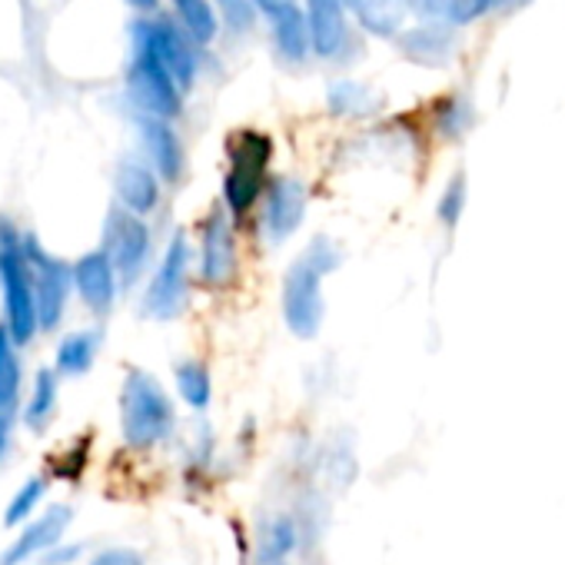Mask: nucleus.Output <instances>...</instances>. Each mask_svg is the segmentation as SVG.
I'll return each mask as SVG.
<instances>
[{"label": "nucleus", "mask_w": 565, "mask_h": 565, "mask_svg": "<svg viewBox=\"0 0 565 565\" xmlns=\"http://www.w3.org/2000/svg\"><path fill=\"white\" fill-rule=\"evenodd\" d=\"M340 263H343L340 246L327 236H317L287 266V276H282V320H287V330L297 340H313L323 330V317H327L323 282L340 269Z\"/></svg>", "instance_id": "f257e3e1"}, {"label": "nucleus", "mask_w": 565, "mask_h": 565, "mask_svg": "<svg viewBox=\"0 0 565 565\" xmlns=\"http://www.w3.org/2000/svg\"><path fill=\"white\" fill-rule=\"evenodd\" d=\"M177 413L163 386L143 373L130 370L120 390V429L130 449H153L170 439Z\"/></svg>", "instance_id": "f03ea898"}, {"label": "nucleus", "mask_w": 565, "mask_h": 565, "mask_svg": "<svg viewBox=\"0 0 565 565\" xmlns=\"http://www.w3.org/2000/svg\"><path fill=\"white\" fill-rule=\"evenodd\" d=\"M31 269L34 266H31L28 239H21V233L8 220H0V287H4L8 330L18 347L28 343L41 327Z\"/></svg>", "instance_id": "7ed1b4c3"}, {"label": "nucleus", "mask_w": 565, "mask_h": 565, "mask_svg": "<svg viewBox=\"0 0 565 565\" xmlns=\"http://www.w3.org/2000/svg\"><path fill=\"white\" fill-rule=\"evenodd\" d=\"M226 177H223V206L233 216H246L266 193L273 137L263 130H236L226 143Z\"/></svg>", "instance_id": "20e7f679"}, {"label": "nucleus", "mask_w": 565, "mask_h": 565, "mask_svg": "<svg viewBox=\"0 0 565 565\" xmlns=\"http://www.w3.org/2000/svg\"><path fill=\"white\" fill-rule=\"evenodd\" d=\"M127 87H130L134 104L147 117L173 120L183 110V94L186 90L177 84V77L170 74V67L143 41H134V61H130Z\"/></svg>", "instance_id": "39448f33"}, {"label": "nucleus", "mask_w": 565, "mask_h": 565, "mask_svg": "<svg viewBox=\"0 0 565 565\" xmlns=\"http://www.w3.org/2000/svg\"><path fill=\"white\" fill-rule=\"evenodd\" d=\"M186 290H190V243L183 233H177L150 279V287H147V297H143V310L167 323L173 317L183 313L186 307Z\"/></svg>", "instance_id": "423d86ee"}, {"label": "nucleus", "mask_w": 565, "mask_h": 565, "mask_svg": "<svg viewBox=\"0 0 565 565\" xmlns=\"http://www.w3.org/2000/svg\"><path fill=\"white\" fill-rule=\"evenodd\" d=\"M307 206H310V193L307 183L290 177V173H279L269 177L266 193H263V213H259V226L269 246H282L287 243L307 220Z\"/></svg>", "instance_id": "0eeeda50"}, {"label": "nucleus", "mask_w": 565, "mask_h": 565, "mask_svg": "<svg viewBox=\"0 0 565 565\" xmlns=\"http://www.w3.org/2000/svg\"><path fill=\"white\" fill-rule=\"evenodd\" d=\"M239 269V249L233 233V213L226 206L210 210L200 230V279L206 287H230Z\"/></svg>", "instance_id": "6e6552de"}, {"label": "nucleus", "mask_w": 565, "mask_h": 565, "mask_svg": "<svg viewBox=\"0 0 565 565\" xmlns=\"http://www.w3.org/2000/svg\"><path fill=\"white\" fill-rule=\"evenodd\" d=\"M134 41H143V44L170 67V74L177 77V84H180L183 90L193 87L196 71H200V57H196V47H200V44H196L183 28H177V24L167 21V18L140 21V24L134 28Z\"/></svg>", "instance_id": "1a4fd4ad"}, {"label": "nucleus", "mask_w": 565, "mask_h": 565, "mask_svg": "<svg viewBox=\"0 0 565 565\" xmlns=\"http://www.w3.org/2000/svg\"><path fill=\"white\" fill-rule=\"evenodd\" d=\"M104 249L117 266V276H124V282L137 279L147 256H150V226L140 220V213L117 206L107 216L104 226Z\"/></svg>", "instance_id": "9d476101"}, {"label": "nucleus", "mask_w": 565, "mask_h": 565, "mask_svg": "<svg viewBox=\"0 0 565 565\" xmlns=\"http://www.w3.org/2000/svg\"><path fill=\"white\" fill-rule=\"evenodd\" d=\"M28 253H31V266H34V294H38V317H41V330H54L67 310V297H71V266L54 259L47 249H41V243L28 239Z\"/></svg>", "instance_id": "9b49d317"}, {"label": "nucleus", "mask_w": 565, "mask_h": 565, "mask_svg": "<svg viewBox=\"0 0 565 565\" xmlns=\"http://www.w3.org/2000/svg\"><path fill=\"white\" fill-rule=\"evenodd\" d=\"M313 54L320 61H340L350 47V11L343 0H303Z\"/></svg>", "instance_id": "f8f14e48"}, {"label": "nucleus", "mask_w": 565, "mask_h": 565, "mask_svg": "<svg viewBox=\"0 0 565 565\" xmlns=\"http://www.w3.org/2000/svg\"><path fill=\"white\" fill-rule=\"evenodd\" d=\"M74 282H77V294L81 300L97 313H110L114 300H117V266L114 259L107 256V249H94V253H84L77 263H74Z\"/></svg>", "instance_id": "ddd939ff"}, {"label": "nucleus", "mask_w": 565, "mask_h": 565, "mask_svg": "<svg viewBox=\"0 0 565 565\" xmlns=\"http://www.w3.org/2000/svg\"><path fill=\"white\" fill-rule=\"evenodd\" d=\"M406 61L419 67H446L456 51V28L449 21H426L396 38Z\"/></svg>", "instance_id": "4468645a"}, {"label": "nucleus", "mask_w": 565, "mask_h": 565, "mask_svg": "<svg viewBox=\"0 0 565 565\" xmlns=\"http://www.w3.org/2000/svg\"><path fill=\"white\" fill-rule=\"evenodd\" d=\"M71 519H74V512L67 505H51L41 519L28 522L24 532L4 548V555H0V565H21V562H28L34 555L54 548V542L64 535V529H67Z\"/></svg>", "instance_id": "2eb2a0df"}, {"label": "nucleus", "mask_w": 565, "mask_h": 565, "mask_svg": "<svg viewBox=\"0 0 565 565\" xmlns=\"http://www.w3.org/2000/svg\"><path fill=\"white\" fill-rule=\"evenodd\" d=\"M140 134H143V147H147V157L153 163V170L160 173L163 183H177L183 177V167H186V153H183V143L177 137V130L170 127V120L163 117H147L140 120Z\"/></svg>", "instance_id": "dca6fc26"}, {"label": "nucleus", "mask_w": 565, "mask_h": 565, "mask_svg": "<svg viewBox=\"0 0 565 565\" xmlns=\"http://www.w3.org/2000/svg\"><path fill=\"white\" fill-rule=\"evenodd\" d=\"M353 21L360 24L363 34L393 41L403 34V24L409 18V0H343Z\"/></svg>", "instance_id": "f3484780"}, {"label": "nucleus", "mask_w": 565, "mask_h": 565, "mask_svg": "<svg viewBox=\"0 0 565 565\" xmlns=\"http://www.w3.org/2000/svg\"><path fill=\"white\" fill-rule=\"evenodd\" d=\"M117 200L120 206L147 216L157 210L160 203V173L147 163H137V160H127L120 163L117 170Z\"/></svg>", "instance_id": "a211bd4d"}, {"label": "nucleus", "mask_w": 565, "mask_h": 565, "mask_svg": "<svg viewBox=\"0 0 565 565\" xmlns=\"http://www.w3.org/2000/svg\"><path fill=\"white\" fill-rule=\"evenodd\" d=\"M173 11H177V21L180 28L200 44H213L216 34H220V11L213 8V0H170Z\"/></svg>", "instance_id": "6ab92c4d"}, {"label": "nucleus", "mask_w": 565, "mask_h": 565, "mask_svg": "<svg viewBox=\"0 0 565 565\" xmlns=\"http://www.w3.org/2000/svg\"><path fill=\"white\" fill-rule=\"evenodd\" d=\"M177 393L180 399L190 406V409H206L210 399H213V380H210V370L196 360H183L177 366Z\"/></svg>", "instance_id": "aec40b11"}, {"label": "nucleus", "mask_w": 565, "mask_h": 565, "mask_svg": "<svg viewBox=\"0 0 565 565\" xmlns=\"http://www.w3.org/2000/svg\"><path fill=\"white\" fill-rule=\"evenodd\" d=\"M97 333H71L57 350V370L64 376H84L97 360Z\"/></svg>", "instance_id": "412c9836"}, {"label": "nucleus", "mask_w": 565, "mask_h": 565, "mask_svg": "<svg viewBox=\"0 0 565 565\" xmlns=\"http://www.w3.org/2000/svg\"><path fill=\"white\" fill-rule=\"evenodd\" d=\"M327 104L337 117H360L376 107V97L356 81H333V87L327 90Z\"/></svg>", "instance_id": "4be33fe9"}, {"label": "nucleus", "mask_w": 565, "mask_h": 565, "mask_svg": "<svg viewBox=\"0 0 565 565\" xmlns=\"http://www.w3.org/2000/svg\"><path fill=\"white\" fill-rule=\"evenodd\" d=\"M21 393V360L14 350V337L0 327V409H11Z\"/></svg>", "instance_id": "5701e85b"}, {"label": "nucleus", "mask_w": 565, "mask_h": 565, "mask_svg": "<svg viewBox=\"0 0 565 565\" xmlns=\"http://www.w3.org/2000/svg\"><path fill=\"white\" fill-rule=\"evenodd\" d=\"M297 542H300V529L290 515H279L266 525L263 532V542H259V552L263 558H290L297 552Z\"/></svg>", "instance_id": "b1692460"}, {"label": "nucleus", "mask_w": 565, "mask_h": 565, "mask_svg": "<svg viewBox=\"0 0 565 565\" xmlns=\"http://www.w3.org/2000/svg\"><path fill=\"white\" fill-rule=\"evenodd\" d=\"M472 127V104L462 94H449L436 104V130L446 140H459Z\"/></svg>", "instance_id": "393cba45"}, {"label": "nucleus", "mask_w": 565, "mask_h": 565, "mask_svg": "<svg viewBox=\"0 0 565 565\" xmlns=\"http://www.w3.org/2000/svg\"><path fill=\"white\" fill-rule=\"evenodd\" d=\"M54 403H57V376L51 370H41L38 373V383H34V396L28 403V426L31 429H44V423L51 419L54 413Z\"/></svg>", "instance_id": "a878e982"}, {"label": "nucleus", "mask_w": 565, "mask_h": 565, "mask_svg": "<svg viewBox=\"0 0 565 565\" xmlns=\"http://www.w3.org/2000/svg\"><path fill=\"white\" fill-rule=\"evenodd\" d=\"M44 495H47V482H44V479H28V482L14 492V499L8 502V509H4V525L14 529L18 522H28V519L34 515V509L41 505Z\"/></svg>", "instance_id": "bb28decb"}, {"label": "nucleus", "mask_w": 565, "mask_h": 565, "mask_svg": "<svg viewBox=\"0 0 565 565\" xmlns=\"http://www.w3.org/2000/svg\"><path fill=\"white\" fill-rule=\"evenodd\" d=\"M499 8L502 0H443V21H449L452 28H469Z\"/></svg>", "instance_id": "cd10ccee"}, {"label": "nucleus", "mask_w": 565, "mask_h": 565, "mask_svg": "<svg viewBox=\"0 0 565 565\" xmlns=\"http://www.w3.org/2000/svg\"><path fill=\"white\" fill-rule=\"evenodd\" d=\"M462 210H466V173H456V177H449V183L436 203V216L446 230H456Z\"/></svg>", "instance_id": "c85d7f7f"}, {"label": "nucleus", "mask_w": 565, "mask_h": 565, "mask_svg": "<svg viewBox=\"0 0 565 565\" xmlns=\"http://www.w3.org/2000/svg\"><path fill=\"white\" fill-rule=\"evenodd\" d=\"M213 4H216V11H220L223 24H226L233 34H246V31H253V28H256L259 11H256L253 0H213Z\"/></svg>", "instance_id": "c756f323"}, {"label": "nucleus", "mask_w": 565, "mask_h": 565, "mask_svg": "<svg viewBox=\"0 0 565 565\" xmlns=\"http://www.w3.org/2000/svg\"><path fill=\"white\" fill-rule=\"evenodd\" d=\"M253 4H256L259 18H263L266 24H276V21H282V18H294V14L307 11V8H303V0H253Z\"/></svg>", "instance_id": "7c9ffc66"}, {"label": "nucleus", "mask_w": 565, "mask_h": 565, "mask_svg": "<svg viewBox=\"0 0 565 565\" xmlns=\"http://www.w3.org/2000/svg\"><path fill=\"white\" fill-rule=\"evenodd\" d=\"M90 565H143V558L137 552H130V548H107Z\"/></svg>", "instance_id": "2f4dec72"}, {"label": "nucleus", "mask_w": 565, "mask_h": 565, "mask_svg": "<svg viewBox=\"0 0 565 565\" xmlns=\"http://www.w3.org/2000/svg\"><path fill=\"white\" fill-rule=\"evenodd\" d=\"M409 8H413L419 18L443 21V0H409Z\"/></svg>", "instance_id": "473e14b6"}, {"label": "nucleus", "mask_w": 565, "mask_h": 565, "mask_svg": "<svg viewBox=\"0 0 565 565\" xmlns=\"http://www.w3.org/2000/svg\"><path fill=\"white\" fill-rule=\"evenodd\" d=\"M127 4H130L134 11H143V14H153V11L160 8V0H127Z\"/></svg>", "instance_id": "72a5a7b5"}, {"label": "nucleus", "mask_w": 565, "mask_h": 565, "mask_svg": "<svg viewBox=\"0 0 565 565\" xmlns=\"http://www.w3.org/2000/svg\"><path fill=\"white\" fill-rule=\"evenodd\" d=\"M8 443H11V429H8V419L0 416V456L8 452Z\"/></svg>", "instance_id": "f704fd0d"}, {"label": "nucleus", "mask_w": 565, "mask_h": 565, "mask_svg": "<svg viewBox=\"0 0 565 565\" xmlns=\"http://www.w3.org/2000/svg\"><path fill=\"white\" fill-rule=\"evenodd\" d=\"M256 565H290V558H263V555H256Z\"/></svg>", "instance_id": "c9c22d12"}]
</instances>
